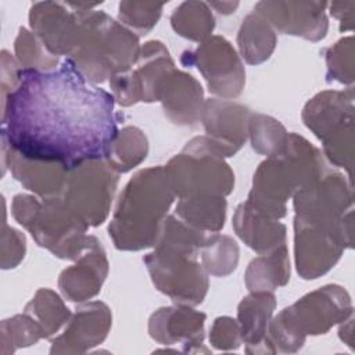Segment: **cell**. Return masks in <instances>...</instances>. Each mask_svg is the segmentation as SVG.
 Returning a JSON list of instances; mask_svg holds the SVG:
<instances>
[{"mask_svg": "<svg viewBox=\"0 0 355 355\" xmlns=\"http://www.w3.org/2000/svg\"><path fill=\"white\" fill-rule=\"evenodd\" d=\"M1 110L10 148L69 171L105 159L119 132L114 94L90 83L69 57L53 71L21 68Z\"/></svg>", "mask_w": 355, "mask_h": 355, "instance_id": "cell-1", "label": "cell"}, {"mask_svg": "<svg viewBox=\"0 0 355 355\" xmlns=\"http://www.w3.org/2000/svg\"><path fill=\"white\" fill-rule=\"evenodd\" d=\"M204 240V232L166 216L155 250L143 258L155 287L180 305L201 304L207 294V270L197 262Z\"/></svg>", "mask_w": 355, "mask_h": 355, "instance_id": "cell-2", "label": "cell"}, {"mask_svg": "<svg viewBox=\"0 0 355 355\" xmlns=\"http://www.w3.org/2000/svg\"><path fill=\"white\" fill-rule=\"evenodd\" d=\"M175 193L162 166L137 172L119 196L110 236L119 250H141L155 244Z\"/></svg>", "mask_w": 355, "mask_h": 355, "instance_id": "cell-3", "label": "cell"}, {"mask_svg": "<svg viewBox=\"0 0 355 355\" xmlns=\"http://www.w3.org/2000/svg\"><path fill=\"white\" fill-rule=\"evenodd\" d=\"M323 171L324 164L318 148L291 133L286 148L265 159L257 169L245 202L263 216L283 218L288 197L322 176Z\"/></svg>", "mask_w": 355, "mask_h": 355, "instance_id": "cell-4", "label": "cell"}, {"mask_svg": "<svg viewBox=\"0 0 355 355\" xmlns=\"http://www.w3.org/2000/svg\"><path fill=\"white\" fill-rule=\"evenodd\" d=\"M73 11L80 24V36L69 58L90 83L96 85L133 67L140 53L135 33L104 11Z\"/></svg>", "mask_w": 355, "mask_h": 355, "instance_id": "cell-5", "label": "cell"}, {"mask_svg": "<svg viewBox=\"0 0 355 355\" xmlns=\"http://www.w3.org/2000/svg\"><path fill=\"white\" fill-rule=\"evenodd\" d=\"M12 215L26 227L35 241L64 259H78L85 251L89 237L87 223L65 205L61 197L43 198L18 194L12 201Z\"/></svg>", "mask_w": 355, "mask_h": 355, "instance_id": "cell-6", "label": "cell"}, {"mask_svg": "<svg viewBox=\"0 0 355 355\" xmlns=\"http://www.w3.org/2000/svg\"><path fill=\"white\" fill-rule=\"evenodd\" d=\"M168 182L180 200L225 197L233 190L234 175L212 148L207 136L190 140L183 153L164 168Z\"/></svg>", "mask_w": 355, "mask_h": 355, "instance_id": "cell-7", "label": "cell"}, {"mask_svg": "<svg viewBox=\"0 0 355 355\" xmlns=\"http://www.w3.org/2000/svg\"><path fill=\"white\" fill-rule=\"evenodd\" d=\"M352 313L351 298L340 286H324L283 309L269 323L272 344H301L304 336L322 334Z\"/></svg>", "mask_w": 355, "mask_h": 355, "instance_id": "cell-8", "label": "cell"}, {"mask_svg": "<svg viewBox=\"0 0 355 355\" xmlns=\"http://www.w3.org/2000/svg\"><path fill=\"white\" fill-rule=\"evenodd\" d=\"M118 183L115 172L104 159L87 161L69 171L61 198L89 226L101 225Z\"/></svg>", "mask_w": 355, "mask_h": 355, "instance_id": "cell-9", "label": "cell"}, {"mask_svg": "<svg viewBox=\"0 0 355 355\" xmlns=\"http://www.w3.org/2000/svg\"><path fill=\"white\" fill-rule=\"evenodd\" d=\"M295 263L304 279H316L326 273L340 258L345 236V216L337 222H322L295 215Z\"/></svg>", "mask_w": 355, "mask_h": 355, "instance_id": "cell-10", "label": "cell"}, {"mask_svg": "<svg viewBox=\"0 0 355 355\" xmlns=\"http://www.w3.org/2000/svg\"><path fill=\"white\" fill-rule=\"evenodd\" d=\"M186 54L197 64L212 93L223 97L240 94L244 71L234 49L226 39L220 36L208 37L194 53Z\"/></svg>", "mask_w": 355, "mask_h": 355, "instance_id": "cell-11", "label": "cell"}, {"mask_svg": "<svg viewBox=\"0 0 355 355\" xmlns=\"http://www.w3.org/2000/svg\"><path fill=\"white\" fill-rule=\"evenodd\" d=\"M326 7L324 1H259L254 11L282 33L316 42L329 28Z\"/></svg>", "mask_w": 355, "mask_h": 355, "instance_id": "cell-12", "label": "cell"}, {"mask_svg": "<svg viewBox=\"0 0 355 355\" xmlns=\"http://www.w3.org/2000/svg\"><path fill=\"white\" fill-rule=\"evenodd\" d=\"M32 32L42 40L44 47L54 55H71L78 46L80 24L73 10L65 3L39 1L29 10Z\"/></svg>", "mask_w": 355, "mask_h": 355, "instance_id": "cell-13", "label": "cell"}, {"mask_svg": "<svg viewBox=\"0 0 355 355\" xmlns=\"http://www.w3.org/2000/svg\"><path fill=\"white\" fill-rule=\"evenodd\" d=\"M250 116V110L244 105L216 98L205 101L201 119L207 137L222 158L232 157L244 144Z\"/></svg>", "mask_w": 355, "mask_h": 355, "instance_id": "cell-14", "label": "cell"}, {"mask_svg": "<svg viewBox=\"0 0 355 355\" xmlns=\"http://www.w3.org/2000/svg\"><path fill=\"white\" fill-rule=\"evenodd\" d=\"M107 272L105 252L98 240L89 236L87 245L78 257V262L61 273L60 288L69 301H85L100 291Z\"/></svg>", "mask_w": 355, "mask_h": 355, "instance_id": "cell-15", "label": "cell"}, {"mask_svg": "<svg viewBox=\"0 0 355 355\" xmlns=\"http://www.w3.org/2000/svg\"><path fill=\"white\" fill-rule=\"evenodd\" d=\"M1 144L3 164H6V161L8 162L14 178L19 180L25 189L35 191L43 198L61 197L69 169L57 162L26 158L10 148L3 139Z\"/></svg>", "mask_w": 355, "mask_h": 355, "instance_id": "cell-16", "label": "cell"}, {"mask_svg": "<svg viewBox=\"0 0 355 355\" xmlns=\"http://www.w3.org/2000/svg\"><path fill=\"white\" fill-rule=\"evenodd\" d=\"M158 100L162 101L165 114L179 125L194 123L202 112L201 85L184 72L172 69L161 82Z\"/></svg>", "mask_w": 355, "mask_h": 355, "instance_id": "cell-17", "label": "cell"}, {"mask_svg": "<svg viewBox=\"0 0 355 355\" xmlns=\"http://www.w3.org/2000/svg\"><path fill=\"white\" fill-rule=\"evenodd\" d=\"M352 110V90L323 92L308 101L302 118L305 125L324 141L344 125L354 122Z\"/></svg>", "mask_w": 355, "mask_h": 355, "instance_id": "cell-18", "label": "cell"}, {"mask_svg": "<svg viewBox=\"0 0 355 355\" xmlns=\"http://www.w3.org/2000/svg\"><path fill=\"white\" fill-rule=\"evenodd\" d=\"M205 315L189 306H168L153 313L150 334L159 343L187 340L189 344H201L204 338Z\"/></svg>", "mask_w": 355, "mask_h": 355, "instance_id": "cell-19", "label": "cell"}, {"mask_svg": "<svg viewBox=\"0 0 355 355\" xmlns=\"http://www.w3.org/2000/svg\"><path fill=\"white\" fill-rule=\"evenodd\" d=\"M233 227L239 237L259 254L270 252L286 244V226L277 219L258 214L247 202L237 207Z\"/></svg>", "mask_w": 355, "mask_h": 355, "instance_id": "cell-20", "label": "cell"}, {"mask_svg": "<svg viewBox=\"0 0 355 355\" xmlns=\"http://www.w3.org/2000/svg\"><path fill=\"white\" fill-rule=\"evenodd\" d=\"M276 301L270 291H252L239 305L240 336L247 344H270L265 337Z\"/></svg>", "mask_w": 355, "mask_h": 355, "instance_id": "cell-21", "label": "cell"}, {"mask_svg": "<svg viewBox=\"0 0 355 355\" xmlns=\"http://www.w3.org/2000/svg\"><path fill=\"white\" fill-rule=\"evenodd\" d=\"M290 279L286 244L255 258L247 269L245 284L251 291H272Z\"/></svg>", "mask_w": 355, "mask_h": 355, "instance_id": "cell-22", "label": "cell"}, {"mask_svg": "<svg viewBox=\"0 0 355 355\" xmlns=\"http://www.w3.org/2000/svg\"><path fill=\"white\" fill-rule=\"evenodd\" d=\"M237 42L245 61L259 64L270 57L276 44V35L269 22L252 11L243 19Z\"/></svg>", "mask_w": 355, "mask_h": 355, "instance_id": "cell-23", "label": "cell"}, {"mask_svg": "<svg viewBox=\"0 0 355 355\" xmlns=\"http://www.w3.org/2000/svg\"><path fill=\"white\" fill-rule=\"evenodd\" d=\"M225 197L183 198L176 205L178 218L200 232H218L222 229L225 223Z\"/></svg>", "mask_w": 355, "mask_h": 355, "instance_id": "cell-24", "label": "cell"}, {"mask_svg": "<svg viewBox=\"0 0 355 355\" xmlns=\"http://www.w3.org/2000/svg\"><path fill=\"white\" fill-rule=\"evenodd\" d=\"M171 24L176 33L190 40H207L215 26L208 3L184 1L171 15Z\"/></svg>", "mask_w": 355, "mask_h": 355, "instance_id": "cell-25", "label": "cell"}, {"mask_svg": "<svg viewBox=\"0 0 355 355\" xmlns=\"http://www.w3.org/2000/svg\"><path fill=\"white\" fill-rule=\"evenodd\" d=\"M147 139L143 132L133 126H126L118 132L104 159L115 172H128L139 165L147 155Z\"/></svg>", "mask_w": 355, "mask_h": 355, "instance_id": "cell-26", "label": "cell"}, {"mask_svg": "<svg viewBox=\"0 0 355 355\" xmlns=\"http://www.w3.org/2000/svg\"><path fill=\"white\" fill-rule=\"evenodd\" d=\"M204 269L215 276H226L233 272L239 261V247L227 236L214 234L205 237L200 248Z\"/></svg>", "mask_w": 355, "mask_h": 355, "instance_id": "cell-27", "label": "cell"}, {"mask_svg": "<svg viewBox=\"0 0 355 355\" xmlns=\"http://www.w3.org/2000/svg\"><path fill=\"white\" fill-rule=\"evenodd\" d=\"M252 148L269 157L280 154L288 141V133L279 121L265 115H251L248 119Z\"/></svg>", "mask_w": 355, "mask_h": 355, "instance_id": "cell-28", "label": "cell"}, {"mask_svg": "<svg viewBox=\"0 0 355 355\" xmlns=\"http://www.w3.org/2000/svg\"><path fill=\"white\" fill-rule=\"evenodd\" d=\"M25 313L36 316L44 331V336H50L57 331L61 323L69 318V309L64 306L60 297L47 288H40L35 298L25 306Z\"/></svg>", "mask_w": 355, "mask_h": 355, "instance_id": "cell-29", "label": "cell"}, {"mask_svg": "<svg viewBox=\"0 0 355 355\" xmlns=\"http://www.w3.org/2000/svg\"><path fill=\"white\" fill-rule=\"evenodd\" d=\"M15 54L19 64L28 69L53 71L58 62V57L51 54L42 40L25 28H19L15 39Z\"/></svg>", "mask_w": 355, "mask_h": 355, "instance_id": "cell-30", "label": "cell"}, {"mask_svg": "<svg viewBox=\"0 0 355 355\" xmlns=\"http://www.w3.org/2000/svg\"><path fill=\"white\" fill-rule=\"evenodd\" d=\"M164 4L150 1H121L119 19L139 35H146L159 19Z\"/></svg>", "mask_w": 355, "mask_h": 355, "instance_id": "cell-31", "label": "cell"}, {"mask_svg": "<svg viewBox=\"0 0 355 355\" xmlns=\"http://www.w3.org/2000/svg\"><path fill=\"white\" fill-rule=\"evenodd\" d=\"M208 6L216 8L218 12H220V14H230V12H234L239 3L237 1H234V3H232V1H222V3L220 1H211V3H208Z\"/></svg>", "mask_w": 355, "mask_h": 355, "instance_id": "cell-32", "label": "cell"}]
</instances>
